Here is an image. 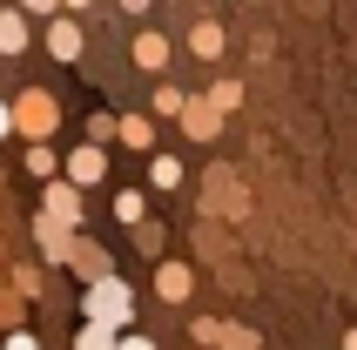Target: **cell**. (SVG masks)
Instances as JSON below:
<instances>
[{"instance_id": "17", "label": "cell", "mask_w": 357, "mask_h": 350, "mask_svg": "<svg viewBox=\"0 0 357 350\" xmlns=\"http://www.w3.org/2000/svg\"><path fill=\"white\" fill-rule=\"evenodd\" d=\"M20 47H27V20H20V14H14V7H0V54L14 61V54H20Z\"/></svg>"}, {"instance_id": "24", "label": "cell", "mask_w": 357, "mask_h": 350, "mask_svg": "<svg viewBox=\"0 0 357 350\" xmlns=\"http://www.w3.org/2000/svg\"><path fill=\"white\" fill-rule=\"evenodd\" d=\"M135 250H142V256H162V229H155V222H149V215H142V222H135Z\"/></svg>"}, {"instance_id": "10", "label": "cell", "mask_w": 357, "mask_h": 350, "mask_svg": "<svg viewBox=\"0 0 357 350\" xmlns=\"http://www.w3.org/2000/svg\"><path fill=\"white\" fill-rule=\"evenodd\" d=\"M47 54H54V61H81V27L68 14L47 20Z\"/></svg>"}, {"instance_id": "12", "label": "cell", "mask_w": 357, "mask_h": 350, "mask_svg": "<svg viewBox=\"0 0 357 350\" xmlns=\"http://www.w3.org/2000/svg\"><path fill=\"white\" fill-rule=\"evenodd\" d=\"M128 54H135L142 75H162V68H169V34H135V47H128Z\"/></svg>"}, {"instance_id": "1", "label": "cell", "mask_w": 357, "mask_h": 350, "mask_svg": "<svg viewBox=\"0 0 357 350\" xmlns=\"http://www.w3.org/2000/svg\"><path fill=\"white\" fill-rule=\"evenodd\" d=\"M81 317H88V324H108V330H128V324H135V290H128L115 270L95 276L88 296H81Z\"/></svg>"}, {"instance_id": "31", "label": "cell", "mask_w": 357, "mask_h": 350, "mask_svg": "<svg viewBox=\"0 0 357 350\" xmlns=\"http://www.w3.org/2000/svg\"><path fill=\"white\" fill-rule=\"evenodd\" d=\"M61 7H68V14H81V7H88V0H61Z\"/></svg>"}, {"instance_id": "23", "label": "cell", "mask_w": 357, "mask_h": 350, "mask_svg": "<svg viewBox=\"0 0 357 350\" xmlns=\"http://www.w3.org/2000/svg\"><path fill=\"white\" fill-rule=\"evenodd\" d=\"M209 101H216L222 115H229V108H243V81H216V88H209Z\"/></svg>"}, {"instance_id": "14", "label": "cell", "mask_w": 357, "mask_h": 350, "mask_svg": "<svg viewBox=\"0 0 357 350\" xmlns=\"http://www.w3.org/2000/svg\"><path fill=\"white\" fill-rule=\"evenodd\" d=\"M40 270H47V263H7V290L34 303V296H40Z\"/></svg>"}, {"instance_id": "18", "label": "cell", "mask_w": 357, "mask_h": 350, "mask_svg": "<svg viewBox=\"0 0 357 350\" xmlns=\"http://www.w3.org/2000/svg\"><path fill=\"white\" fill-rule=\"evenodd\" d=\"M209 202H216V209H236V215H243V189L229 182V169H209Z\"/></svg>"}, {"instance_id": "28", "label": "cell", "mask_w": 357, "mask_h": 350, "mask_svg": "<svg viewBox=\"0 0 357 350\" xmlns=\"http://www.w3.org/2000/svg\"><path fill=\"white\" fill-rule=\"evenodd\" d=\"M14 135V101H0V142Z\"/></svg>"}, {"instance_id": "15", "label": "cell", "mask_w": 357, "mask_h": 350, "mask_svg": "<svg viewBox=\"0 0 357 350\" xmlns=\"http://www.w3.org/2000/svg\"><path fill=\"white\" fill-rule=\"evenodd\" d=\"M20 169L34 175V182H47V175H61V155L47 149V142H27V155H20Z\"/></svg>"}, {"instance_id": "11", "label": "cell", "mask_w": 357, "mask_h": 350, "mask_svg": "<svg viewBox=\"0 0 357 350\" xmlns=\"http://www.w3.org/2000/svg\"><path fill=\"white\" fill-rule=\"evenodd\" d=\"M115 142L149 155V149H155V115H121V121H115Z\"/></svg>"}, {"instance_id": "3", "label": "cell", "mask_w": 357, "mask_h": 350, "mask_svg": "<svg viewBox=\"0 0 357 350\" xmlns=\"http://www.w3.org/2000/svg\"><path fill=\"white\" fill-rule=\"evenodd\" d=\"M61 175H68L75 189L108 182V142H81V149H68V155H61Z\"/></svg>"}, {"instance_id": "29", "label": "cell", "mask_w": 357, "mask_h": 350, "mask_svg": "<svg viewBox=\"0 0 357 350\" xmlns=\"http://www.w3.org/2000/svg\"><path fill=\"white\" fill-rule=\"evenodd\" d=\"M27 14H61V0H20Z\"/></svg>"}, {"instance_id": "16", "label": "cell", "mask_w": 357, "mask_h": 350, "mask_svg": "<svg viewBox=\"0 0 357 350\" xmlns=\"http://www.w3.org/2000/svg\"><path fill=\"white\" fill-rule=\"evenodd\" d=\"M182 175H189V169H182L176 155H149V189L169 195V189H182Z\"/></svg>"}, {"instance_id": "4", "label": "cell", "mask_w": 357, "mask_h": 350, "mask_svg": "<svg viewBox=\"0 0 357 350\" xmlns=\"http://www.w3.org/2000/svg\"><path fill=\"white\" fill-rule=\"evenodd\" d=\"M176 121H182V135H189V142H216V135H222V108H216L209 95H182Z\"/></svg>"}, {"instance_id": "5", "label": "cell", "mask_w": 357, "mask_h": 350, "mask_svg": "<svg viewBox=\"0 0 357 350\" xmlns=\"http://www.w3.org/2000/svg\"><path fill=\"white\" fill-rule=\"evenodd\" d=\"M40 209L54 215V222H68V229H81V189L68 175H47V182H40Z\"/></svg>"}, {"instance_id": "27", "label": "cell", "mask_w": 357, "mask_h": 350, "mask_svg": "<svg viewBox=\"0 0 357 350\" xmlns=\"http://www.w3.org/2000/svg\"><path fill=\"white\" fill-rule=\"evenodd\" d=\"M7 350H40V337H27V330L14 324V330H7Z\"/></svg>"}, {"instance_id": "25", "label": "cell", "mask_w": 357, "mask_h": 350, "mask_svg": "<svg viewBox=\"0 0 357 350\" xmlns=\"http://www.w3.org/2000/svg\"><path fill=\"white\" fill-rule=\"evenodd\" d=\"M88 142H115V115H88Z\"/></svg>"}, {"instance_id": "32", "label": "cell", "mask_w": 357, "mask_h": 350, "mask_svg": "<svg viewBox=\"0 0 357 350\" xmlns=\"http://www.w3.org/2000/svg\"><path fill=\"white\" fill-rule=\"evenodd\" d=\"M344 350H357V330H344Z\"/></svg>"}, {"instance_id": "20", "label": "cell", "mask_w": 357, "mask_h": 350, "mask_svg": "<svg viewBox=\"0 0 357 350\" xmlns=\"http://www.w3.org/2000/svg\"><path fill=\"white\" fill-rule=\"evenodd\" d=\"M142 215H149V202H142V189H115V222H128V229H135Z\"/></svg>"}, {"instance_id": "2", "label": "cell", "mask_w": 357, "mask_h": 350, "mask_svg": "<svg viewBox=\"0 0 357 350\" xmlns=\"http://www.w3.org/2000/svg\"><path fill=\"white\" fill-rule=\"evenodd\" d=\"M54 128H61V101L47 88H20L14 95V135L20 142H54Z\"/></svg>"}, {"instance_id": "7", "label": "cell", "mask_w": 357, "mask_h": 350, "mask_svg": "<svg viewBox=\"0 0 357 350\" xmlns=\"http://www.w3.org/2000/svg\"><path fill=\"white\" fill-rule=\"evenodd\" d=\"M189 330H196V344H202V350H257V337L236 330V324H222V317H196Z\"/></svg>"}, {"instance_id": "19", "label": "cell", "mask_w": 357, "mask_h": 350, "mask_svg": "<svg viewBox=\"0 0 357 350\" xmlns=\"http://www.w3.org/2000/svg\"><path fill=\"white\" fill-rule=\"evenodd\" d=\"M176 108H182V88H176V81H162L155 95H149V115H155V121H176Z\"/></svg>"}, {"instance_id": "21", "label": "cell", "mask_w": 357, "mask_h": 350, "mask_svg": "<svg viewBox=\"0 0 357 350\" xmlns=\"http://www.w3.org/2000/svg\"><path fill=\"white\" fill-rule=\"evenodd\" d=\"M75 350H115V330H108V324H81V330H75Z\"/></svg>"}, {"instance_id": "8", "label": "cell", "mask_w": 357, "mask_h": 350, "mask_svg": "<svg viewBox=\"0 0 357 350\" xmlns=\"http://www.w3.org/2000/svg\"><path fill=\"white\" fill-rule=\"evenodd\" d=\"M34 243H40V263H47V270H61V263H68V243H75V229H68V222H54V215L40 209V215H34Z\"/></svg>"}, {"instance_id": "13", "label": "cell", "mask_w": 357, "mask_h": 350, "mask_svg": "<svg viewBox=\"0 0 357 350\" xmlns=\"http://www.w3.org/2000/svg\"><path fill=\"white\" fill-rule=\"evenodd\" d=\"M189 54L196 61H222V27L216 20H196V27H189Z\"/></svg>"}, {"instance_id": "9", "label": "cell", "mask_w": 357, "mask_h": 350, "mask_svg": "<svg viewBox=\"0 0 357 350\" xmlns=\"http://www.w3.org/2000/svg\"><path fill=\"white\" fill-rule=\"evenodd\" d=\"M61 270H75L81 283H95V276H108V256H101L95 243H81V236H75V243H68V263H61Z\"/></svg>"}, {"instance_id": "22", "label": "cell", "mask_w": 357, "mask_h": 350, "mask_svg": "<svg viewBox=\"0 0 357 350\" xmlns=\"http://www.w3.org/2000/svg\"><path fill=\"white\" fill-rule=\"evenodd\" d=\"M20 317H27V296H14V290H0V330H14Z\"/></svg>"}, {"instance_id": "26", "label": "cell", "mask_w": 357, "mask_h": 350, "mask_svg": "<svg viewBox=\"0 0 357 350\" xmlns=\"http://www.w3.org/2000/svg\"><path fill=\"white\" fill-rule=\"evenodd\" d=\"M115 350H155V337H142V330H115Z\"/></svg>"}, {"instance_id": "30", "label": "cell", "mask_w": 357, "mask_h": 350, "mask_svg": "<svg viewBox=\"0 0 357 350\" xmlns=\"http://www.w3.org/2000/svg\"><path fill=\"white\" fill-rule=\"evenodd\" d=\"M121 7H128V14H149V0H121Z\"/></svg>"}, {"instance_id": "6", "label": "cell", "mask_w": 357, "mask_h": 350, "mask_svg": "<svg viewBox=\"0 0 357 350\" xmlns=\"http://www.w3.org/2000/svg\"><path fill=\"white\" fill-rule=\"evenodd\" d=\"M155 296L162 303H189L196 296V270L176 263V256H155Z\"/></svg>"}]
</instances>
